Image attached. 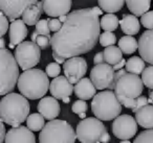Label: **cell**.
<instances>
[{
  "instance_id": "6da1fadb",
  "label": "cell",
  "mask_w": 153,
  "mask_h": 143,
  "mask_svg": "<svg viewBox=\"0 0 153 143\" xmlns=\"http://www.w3.org/2000/svg\"><path fill=\"white\" fill-rule=\"evenodd\" d=\"M100 15L94 9H81L67 15L61 29L51 37L53 57L58 64L87 53L100 41Z\"/></svg>"
},
{
  "instance_id": "7a4b0ae2",
  "label": "cell",
  "mask_w": 153,
  "mask_h": 143,
  "mask_svg": "<svg viewBox=\"0 0 153 143\" xmlns=\"http://www.w3.org/2000/svg\"><path fill=\"white\" fill-rule=\"evenodd\" d=\"M30 102L22 94L9 93L0 101V120L12 126H19L30 115Z\"/></svg>"
},
{
  "instance_id": "3957f363",
  "label": "cell",
  "mask_w": 153,
  "mask_h": 143,
  "mask_svg": "<svg viewBox=\"0 0 153 143\" xmlns=\"http://www.w3.org/2000/svg\"><path fill=\"white\" fill-rule=\"evenodd\" d=\"M49 86L51 84L46 72L36 68L25 70L20 74L18 80V89L20 93L32 100L43 98L48 91Z\"/></svg>"
},
{
  "instance_id": "277c9868",
  "label": "cell",
  "mask_w": 153,
  "mask_h": 143,
  "mask_svg": "<svg viewBox=\"0 0 153 143\" xmlns=\"http://www.w3.org/2000/svg\"><path fill=\"white\" fill-rule=\"evenodd\" d=\"M19 67L15 55L9 49H0V95L12 93L18 85Z\"/></svg>"
},
{
  "instance_id": "5b68a950",
  "label": "cell",
  "mask_w": 153,
  "mask_h": 143,
  "mask_svg": "<svg viewBox=\"0 0 153 143\" xmlns=\"http://www.w3.org/2000/svg\"><path fill=\"white\" fill-rule=\"evenodd\" d=\"M91 111L98 119L109 121L115 119L122 112V103L115 92L111 90L101 91L92 98Z\"/></svg>"
},
{
  "instance_id": "8992f818",
  "label": "cell",
  "mask_w": 153,
  "mask_h": 143,
  "mask_svg": "<svg viewBox=\"0 0 153 143\" xmlns=\"http://www.w3.org/2000/svg\"><path fill=\"white\" fill-rule=\"evenodd\" d=\"M76 133L65 120L48 121L39 134V143H74Z\"/></svg>"
},
{
  "instance_id": "52a82bcc",
  "label": "cell",
  "mask_w": 153,
  "mask_h": 143,
  "mask_svg": "<svg viewBox=\"0 0 153 143\" xmlns=\"http://www.w3.org/2000/svg\"><path fill=\"white\" fill-rule=\"evenodd\" d=\"M105 132L106 128L102 120L98 118L88 117L82 119L76 126V138L81 143H98Z\"/></svg>"
},
{
  "instance_id": "ba28073f",
  "label": "cell",
  "mask_w": 153,
  "mask_h": 143,
  "mask_svg": "<svg viewBox=\"0 0 153 143\" xmlns=\"http://www.w3.org/2000/svg\"><path fill=\"white\" fill-rule=\"evenodd\" d=\"M144 90V83L142 77L133 73H127L122 76L115 84L114 92L117 97L122 98L136 99L140 97Z\"/></svg>"
},
{
  "instance_id": "9c48e42d",
  "label": "cell",
  "mask_w": 153,
  "mask_h": 143,
  "mask_svg": "<svg viewBox=\"0 0 153 143\" xmlns=\"http://www.w3.org/2000/svg\"><path fill=\"white\" fill-rule=\"evenodd\" d=\"M14 55L20 68L25 71L38 65L41 57V48L33 41H24L16 47Z\"/></svg>"
},
{
  "instance_id": "30bf717a",
  "label": "cell",
  "mask_w": 153,
  "mask_h": 143,
  "mask_svg": "<svg viewBox=\"0 0 153 143\" xmlns=\"http://www.w3.org/2000/svg\"><path fill=\"white\" fill-rule=\"evenodd\" d=\"M114 75L115 70L113 69V66L107 63L94 65L90 71V80L96 86L97 90H114Z\"/></svg>"
},
{
  "instance_id": "8fae6325",
  "label": "cell",
  "mask_w": 153,
  "mask_h": 143,
  "mask_svg": "<svg viewBox=\"0 0 153 143\" xmlns=\"http://www.w3.org/2000/svg\"><path fill=\"white\" fill-rule=\"evenodd\" d=\"M112 133L117 139L129 140L137 133V122L128 114L117 116L112 123Z\"/></svg>"
},
{
  "instance_id": "7c38bea8",
  "label": "cell",
  "mask_w": 153,
  "mask_h": 143,
  "mask_svg": "<svg viewBox=\"0 0 153 143\" xmlns=\"http://www.w3.org/2000/svg\"><path fill=\"white\" fill-rule=\"evenodd\" d=\"M63 71L71 84H76L84 77L87 72V62L81 57H70L63 64Z\"/></svg>"
},
{
  "instance_id": "4fadbf2b",
  "label": "cell",
  "mask_w": 153,
  "mask_h": 143,
  "mask_svg": "<svg viewBox=\"0 0 153 143\" xmlns=\"http://www.w3.org/2000/svg\"><path fill=\"white\" fill-rule=\"evenodd\" d=\"M37 1L38 0H0V9L10 21L13 22L22 17L25 10Z\"/></svg>"
},
{
  "instance_id": "5bb4252c",
  "label": "cell",
  "mask_w": 153,
  "mask_h": 143,
  "mask_svg": "<svg viewBox=\"0 0 153 143\" xmlns=\"http://www.w3.org/2000/svg\"><path fill=\"white\" fill-rule=\"evenodd\" d=\"M4 143H36V137L27 126H13L7 132Z\"/></svg>"
},
{
  "instance_id": "9a60e30c",
  "label": "cell",
  "mask_w": 153,
  "mask_h": 143,
  "mask_svg": "<svg viewBox=\"0 0 153 143\" xmlns=\"http://www.w3.org/2000/svg\"><path fill=\"white\" fill-rule=\"evenodd\" d=\"M49 90H51V94L55 98L63 99L65 97H69L72 92H74V87L66 76L59 75L51 80Z\"/></svg>"
},
{
  "instance_id": "2e32d148",
  "label": "cell",
  "mask_w": 153,
  "mask_h": 143,
  "mask_svg": "<svg viewBox=\"0 0 153 143\" xmlns=\"http://www.w3.org/2000/svg\"><path fill=\"white\" fill-rule=\"evenodd\" d=\"M71 0H42L44 13L49 17L68 15L71 9Z\"/></svg>"
},
{
  "instance_id": "e0dca14e",
  "label": "cell",
  "mask_w": 153,
  "mask_h": 143,
  "mask_svg": "<svg viewBox=\"0 0 153 143\" xmlns=\"http://www.w3.org/2000/svg\"><path fill=\"white\" fill-rule=\"evenodd\" d=\"M38 109L39 113L48 121L51 120H55L56 118L59 116L60 114V105L57 98L53 96H46L40 99L38 103Z\"/></svg>"
},
{
  "instance_id": "ac0fdd59",
  "label": "cell",
  "mask_w": 153,
  "mask_h": 143,
  "mask_svg": "<svg viewBox=\"0 0 153 143\" xmlns=\"http://www.w3.org/2000/svg\"><path fill=\"white\" fill-rule=\"evenodd\" d=\"M138 52L145 62L153 65V29L146 30L140 37Z\"/></svg>"
},
{
  "instance_id": "d6986e66",
  "label": "cell",
  "mask_w": 153,
  "mask_h": 143,
  "mask_svg": "<svg viewBox=\"0 0 153 143\" xmlns=\"http://www.w3.org/2000/svg\"><path fill=\"white\" fill-rule=\"evenodd\" d=\"M27 27L23 20L17 19L10 25V48H14L24 42L27 37Z\"/></svg>"
},
{
  "instance_id": "ffe728a7",
  "label": "cell",
  "mask_w": 153,
  "mask_h": 143,
  "mask_svg": "<svg viewBox=\"0 0 153 143\" xmlns=\"http://www.w3.org/2000/svg\"><path fill=\"white\" fill-rule=\"evenodd\" d=\"M74 94L78 98L88 100L96 96L97 88L90 78L83 77L74 86Z\"/></svg>"
},
{
  "instance_id": "44dd1931",
  "label": "cell",
  "mask_w": 153,
  "mask_h": 143,
  "mask_svg": "<svg viewBox=\"0 0 153 143\" xmlns=\"http://www.w3.org/2000/svg\"><path fill=\"white\" fill-rule=\"evenodd\" d=\"M43 12H44V10H43L42 1H39L38 0L36 3L30 5L25 10V12L22 15V20L25 22L26 25H36L40 21V17Z\"/></svg>"
},
{
  "instance_id": "7402d4cb",
  "label": "cell",
  "mask_w": 153,
  "mask_h": 143,
  "mask_svg": "<svg viewBox=\"0 0 153 143\" xmlns=\"http://www.w3.org/2000/svg\"><path fill=\"white\" fill-rule=\"evenodd\" d=\"M135 120L142 128H153V105H147L135 113Z\"/></svg>"
},
{
  "instance_id": "603a6c76",
  "label": "cell",
  "mask_w": 153,
  "mask_h": 143,
  "mask_svg": "<svg viewBox=\"0 0 153 143\" xmlns=\"http://www.w3.org/2000/svg\"><path fill=\"white\" fill-rule=\"evenodd\" d=\"M122 32L127 36H134L140 32V21L134 15H123V18L120 21Z\"/></svg>"
},
{
  "instance_id": "cb8c5ba5",
  "label": "cell",
  "mask_w": 153,
  "mask_h": 143,
  "mask_svg": "<svg viewBox=\"0 0 153 143\" xmlns=\"http://www.w3.org/2000/svg\"><path fill=\"white\" fill-rule=\"evenodd\" d=\"M127 7L134 16L142 17L145 13L149 12L151 0H126Z\"/></svg>"
},
{
  "instance_id": "d4e9b609",
  "label": "cell",
  "mask_w": 153,
  "mask_h": 143,
  "mask_svg": "<svg viewBox=\"0 0 153 143\" xmlns=\"http://www.w3.org/2000/svg\"><path fill=\"white\" fill-rule=\"evenodd\" d=\"M119 47L122 52L125 55H131L135 52L136 49H138V42L135 40L133 36H124L120 39Z\"/></svg>"
},
{
  "instance_id": "484cf974",
  "label": "cell",
  "mask_w": 153,
  "mask_h": 143,
  "mask_svg": "<svg viewBox=\"0 0 153 143\" xmlns=\"http://www.w3.org/2000/svg\"><path fill=\"white\" fill-rule=\"evenodd\" d=\"M103 52H104L105 62L111 66H114L115 64H117L123 60V52L120 49V47H117L114 45L106 47Z\"/></svg>"
},
{
  "instance_id": "4316f807",
  "label": "cell",
  "mask_w": 153,
  "mask_h": 143,
  "mask_svg": "<svg viewBox=\"0 0 153 143\" xmlns=\"http://www.w3.org/2000/svg\"><path fill=\"white\" fill-rule=\"evenodd\" d=\"M126 0H98L99 7L107 14H113L121 11Z\"/></svg>"
},
{
  "instance_id": "83f0119b",
  "label": "cell",
  "mask_w": 153,
  "mask_h": 143,
  "mask_svg": "<svg viewBox=\"0 0 153 143\" xmlns=\"http://www.w3.org/2000/svg\"><path fill=\"white\" fill-rule=\"evenodd\" d=\"M145 68V61L140 57H132L129 60H127L126 63V70L129 73L133 74H142L144 72Z\"/></svg>"
},
{
  "instance_id": "f1b7e54d",
  "label": "cell",
  "mask_w": 153,
  "mask_h": 143,
  "mask_svg": "<svg viewBox=\"0 0 153 143\" xmlns=\"http://www.w3.org/2000/svg\"><path fill=\"white\" fill-rule=\"evenodd\" d=\"M45 118L41 115L40 113H34L30 114L26 119V126L33 132H39L42 130V128L45 126L44 123Z\"/></svg>"
},
{
  "instance_id": "f546056e",
  "label": "cell",
  "mask_w": 153,
  "mask_h": 143,
  "mask_svg": "<svg viewBox=\"0 0 153 143\" xmlns=\"http://www.w3.org/2000/svg\"><path fill=\"white\" fill-rule=\"evenodd\" d=\"M120 24L119 18L114 14H106L101 19V27L105 32H113Z\"/></svg>"
},
{
  "instance_id": "4dcf8cb0",
  "label": "cell",
  "mask_w": 153,
  "mask_h": 143,
  "mask_svg": "<svg viewBox=\"0 0 153 143\" xmlns=\"http://www.w3.org/2000/svg\"><path fill=\"white\" fill-rule=\"evenodd\" d=\"M100 43L104 47L113 46L117 43V37H115V35L112 32H105L103 34H101Z\"/></svg>"
},
{
  "instance_id": "1f68e13d",
  "label": "cell",
  "mask_w": 153,
  "mask_h": 143,
  "mask_svg": "<svg viewBox=\"0 0 153 143\" xmlns=\"http://www.w3.org/2000/svg\"><path fill=\"white\" fill-rule=\"evenodd\" d=\"M142 80L147 88L153 90V65L149 66L144 70L142 73Z\"/></svg>"
},
{
  "instance_id": "d6a6232c",
  "label": "cell",
  "mask_w": 153,
  "mask_h": 143,
  "mask_svg": "<svg viewBox=\"0 0 153 143\" xmlns=\"http://www.w3.org/2000/svg\"><path fill=\"white\" fill-rule=\"evenodd\" d=\"M133 143H153V128L140 133Z\"/></svg>"
},
{
  "instance_id": "836d02e7",
  "label": "cell",
  "mask_w": 153,
  "mask_h": 143,
  "mask_svg": "<svg viewBox=\"0 0 153 143\" xmlns=\"http://www.w3.org/2000/svg\"><path fill=\"white\" fill-rule=\"evenodd\" d=\"M36 30L38 35L42 36H49L51 34V28L48 25V19H41L38 23L36 24Z\"/></svg>"
},
{
  "instance_id": "e575fe53",
  "label": "cell",
  "mask_w": 153,
  "mask_h": 143,
  "mask_svg": "<svg viewBox=\"0 0 153 143\" xmlns=\"http://www.w3.org/2000/svg\"><path fill=\"white\" fill-rule=\"evenodd\" d=\"M45 72L49 77H58L61 72V67H60V64H58L57 62L55 63H49L48 65L45 68Z\"/></svg>"
},
{
  "instance_id": "d590c367",
  "label": "cell",
  "mask_w": 153,
  "mask_h": 143,
  "mask_svg": "<svg viewBox=\"0 0 153 143\" xmlns=\"http://www.w3.org/2000/svg\"><path fill=\"white\" fill-rule=\"evenodd\" d=\"M88 109V105H87V102L83 99H79V100H76L74 102L71 107V110L74 114H81V113H86Z\"/></svg>"
},
{
  "instance_id": "8d00e7d4",
  "label": "cell",
  "mask_w": 153,
  "mask_h": 143,
  "mask_svg": "<svg viewBox=\"0 0 153 143\" xmlns=\"http://www.w3.org/2000/svg\"><path fill=\"white\" fill-rule=\"evenodd\" d=\"M140 23L147 29H153V11H149L145 13L140 17Z\"/></svg>"
},
{
  "instance_id": "74e56055",
  "label": "cell",
  "mask_w": 153,
  "mask_h": 143,
  "mask_svg": "<svg viewBox=\"0 0 153 143\" xmlns=\"http://www.w3.org/2000/svg\"><path fill=\"white\" fill-rule=\"evenodd\" d=\"M51 36H42V35H39L37 37V40H36V44L40 47L41 49H47L49 46H51Z\"/></svg>"
},
{
  "instance_id": "f35d334b",
  "label": "cell",
  "mask_w": 153,
  "mask_h": 143,
  "mask_svg": "<svg viewBox=\"0 0 153 143\" xmlns=\"http://www.w3.org/2000/svg\"><path fill=\"white\" fill-rule=\"evenodd\" d=\"M7 29H9V18L1 12L0 14V36H4Z\"/></svg>"
},
{
  "instance_id": "ab89813d",
  "label": "cell",
  "mask_w": 153,
  "mask_h": 143,
  "mask_svg": "<svg viewBox=\"0 0 153 143\" xmlns=\"http://www.w3.org/2000/svg\"><path fill=\"white\" fill-rule=\"evenodd\" d=\"M149 105V99L147 98L146 96H144V95H143V96L140 95V97L136 98V105H135V107L132 109V112L135 114L138 110L142 109L143 107H145V105Z\"/></svg>"
},
{
  "instance_id": "60d3db41",
  "label": "cell",
  "mask_w": 153,
  "mask_h": 143,
  "mask_svg": "<svg viewBox=\"0 0 153 143\" xmlns=\"http://www.w3.org/2000/svg\"><path fill=\"white\" fill-rule=\"evenodd\" d=\"M48 25L49 28H51V32H57L61 29L63 23L59 19H48Z\"/></svg>"
},
{
  "instance_id": "b9f144b4",
  "label": "cell",
  "mask_w": 153,
  "mask_h": 143,
  "mask_svg": "<svg viewBox=\"0 0 153 143\" xmlns=\"http://www.w3.org/2000/svg\"><path fill=\"white\" fill-rule=\"evenodd\" d=\"M105 62L104 57V52H98L94 57V65H99V64H102Z\"/></svg>"
},
{
  "instance_id": "7bdbcfd3",
  "label": "cell",
  "mask_w": 153,
  "mask_h": 143,
  "mask_svg": "<svg viewBox=\"0 0 153 143\" xmlns=\"http://www.w3.org/2000/svg\"><path fill=\"white\" fill-rule=\"evenodd\" d=\"M4 122H0V128H1V133H0V143H4L5 137H7V132L5 130V125Z\"/></svg>"
},
{
  "instance_id": "ee69618b",
  "label": "cell",
  "mask_w": 153,
  "mask_h": 143,
  "mask_svg": "<svg viewBox=\"0 0 153 143\" xmlns=\"http://www.w3.org/2000/svg\"><path fill=\"white\" fill-rule=\"evenodd\" d=\"M125 74H127V70L126 69H120V70H117V71H115V75H114V83L117 84V80H120V78L122 77V76H124Z\"/></svg>"
},
{
  "instance_id": "f6af8a7d",
  "label": "cell",
  "mask_w": 153,
  "mask_h": 143,
  "mask_svg": "<svg viewBox=\"0 0 153 143\" xmlns=\"http://www.w3.org/2000/svg\"><path fill=\"white\" fill-rule=\"evenodd\" d=\"M126 63H127V62H126V60L123 59L121 62H119V63L115 64V65L113 66V69H114L115 71H117V70H120V69H123L124 66H126Z\"/></svg>"
},
{
  "instance_id": "bcb514c9",
  "label": "cell",
  "mask_w": 153,
  "mask_h": 143,
  "mask_svg": "<svg viewBox=\"0 0 153 143\" xmlns=\"http://www.w3.org/2000/svg\"><path fill=\"white\" fill-rule=\"evenodd\" d=\"M109 141H110V136H109L108 133L105 132L104 134H103V136L101 137L100 142L101 143H109Z\"/></svg>"
},
{
  "instance_id": "7dc6e473",
  "label": "cell",
  "mask_w": 153,
  "mask_h": 143,
  "mask_svg": "<svg viewBox=\"0 0 153 143\" xmlns=\"http://www.w3.org/2000/svg\"><path fill=\"white\" fill-rule=\"evenodd\" d=\"M39 35H38V32L35 30V32H33V34H32V36H30V38H32V41L33 42H35L36 43V40H37V37H38Z\"/></svg>"
},
{
  "instance_id": "c3c4849f",
  "label": "cell",
  "mask_w": 153,
  "mask_h": 143,
  "mask_svg": "<svg viewBox=\"0 0 153 143\" xmlns=\"http://www.w3.org/2000/svg\"><path fill=\"white\" fill-rule=\"evenodd\" d=\"M149 103L153 105V90H150L149 92Z\"/></svg>"
},
{
  "instance_id": "681fc988",
  "label": "cell",
  "mask_w": 153,
  "mask_h": 143,
  "mask_svg": "<svg viewBox=\"0 0 153 143\" xmlns=\"http://www.w3.org/2000/svg\"><path fill=\"white\" fill-rule=\"evenodd\" d=\"M0 47H1V49L5 48V41L3 37H1V39H0Z\"/></svg>"
},
{
  "instance_id": "f907efd6",
  "label": "cell",
  "mask_w": 153,
  "mask_h": 143,
  "mask_svg": "<svg viewBox=\"0 0 153 143\" xmlns=\"http://www.w3.org/2000/svg\"><path fill=\"white\" fill-rule=\"evenodd\" d=\"M59 20L62 22V23H64V22L67 20V15H63V16H60L59 17Z\"/></svg>"
},
{
  "instance_id": "816d5d0a",
  "label": "cell",
  "mask_w": 153,
  "mask_h": 143,
  "mask_svg": "<svg viewBox=\"0 0 153 143\" xmlns=\"http://www.w3.org/2000/svg\"><path fill=\"white\" fill-rule=\"evenodd\" d=\"M62 100H63L64 103H68L70 101V98H69V97H65V98H63Z\"/></svg>"
},
{
  "instance_id": "f5cc1de1",
  "label": "cell",
  "mask_w": 153,
  "mask_h": 143,
  "mask_svg": "<svg viewBox=\"0 0 153 143\" xmlns=\"http://www.w3.org/2000/svg\"><path fill=\"white\" fill-rule=\"evenodd\" d=\"M79 117H80V118H82V119H85V118H86V113H81V114H79Z\"/></svg>"
},
{
  "instance_id": "db71d44e",
  "label": "cell",
  "mask_w": 153,
  "mask_h": 143,
  "mask_svg": "<svg viewBox=\"0 0 153 143\" xmlns=\"http://www.w3.org/2000/svg\"><path fill=\"white\" fill-rule=\"evenodd\" d=\"M120 143H131L130 141H128V140H124V141H121Z\"/></svg>"
},
{
  "instance_id": "11a10c76",
  "label": "cell",
  "mask_w": 153,
  "mask_h": 143,
  "mask_svg": "<svg viewBox=\"0 0 153 143\" xmlns=\"http://www.w3.org/2000/svg\"><path fill=\"white\" fill-rule=\"evenodd\" d=\"M98 143H101V142H98Z\"/></svg>"
}]
</instances>
